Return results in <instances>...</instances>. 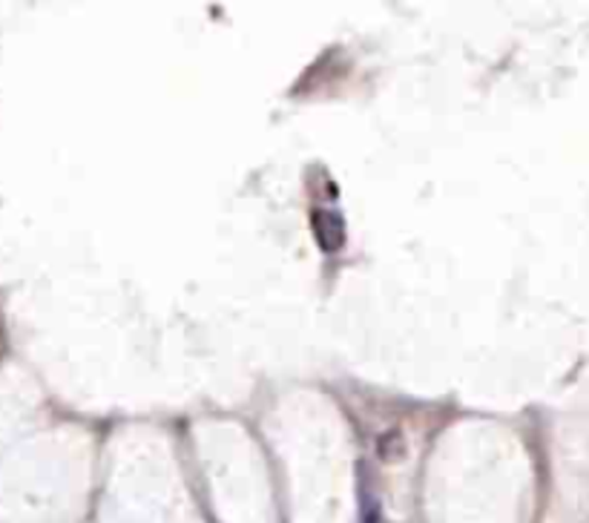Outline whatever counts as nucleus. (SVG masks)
<instances>
[{
	"label": "nucleus",
	"mask_w": 589,
	"mask_h": 523,
	"mask_svg": "<svg viewBox=\"0 0 589 523\" xmlns=\"http://www.w3.org/2000/svg\"><path fill=\"white\" fill-rule=\"evenodd\" d=\"M311 224H314L316 245L322 251L334 254V251H339L345 245V222L339 213H334V210H314V222Z\"/></svg>",
	"instance_id": "f257e3e1"
}]
</instances>
